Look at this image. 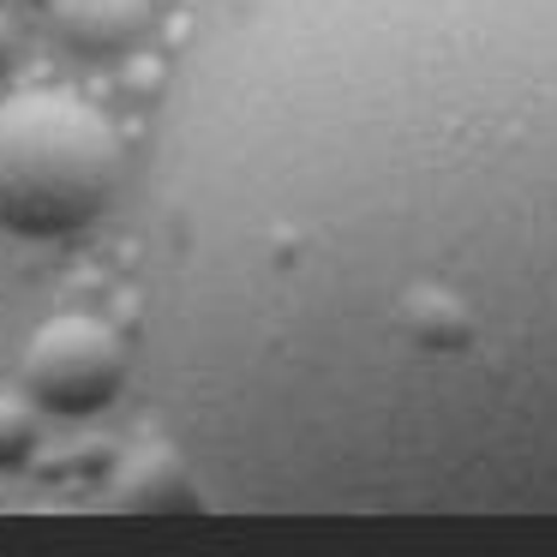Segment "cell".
I'll list each match as a JSON object with an SVG mask.
<instances>
[{"label":"cell","mask_w":557,"mask_h":557,"mask_svg":"<svg viewBox=\"0 0 557 557\" xmlns=\"http://www.w3.org/2000/svg\"><path fill=\"white\" fill-rule=\"evenodd\" d=\"M49 13L66 49L90 54V61L126 54L150 30V0H49Z\"/></svg>","instance_id":"cell-3"},{"label":"cell","mask_w":557,"mask_h":557,"mask_svg":"<svg viewBox=\"0 0 557 557\" xmlns=\"http://www.w3.org/2000/svg\"><path fill=\"white\" fill-rule=\"evenodd\" d=\"M126 384V348L102 318L66 312L30 336L25 348V396L42 413H61V420H85L102 413Z\"/></svg>","instance_id":"cell-2"},{"label":"cell","mask_w":557,"mask_h":557,"mask_svg":"<svg viewBox=\"0 0 557 557\" xmlns=\"http://www.w3.org/2000/svg\"><path fill=\"white\" fill-rule=\"evenodd\" d=\"M37 401L30 396H0V473L30 468L37 456Z\"/></svg>","instance_id":"cell-5"},{"label":"cell","mask_w":557,"mask_h":557,"mask_svg":"<svg viewBox=\"0 0 557 557\" xmlns=\"http://www.w3.org/2000/svg\"><path fill=\"white\" fill-rule=\"evenodd\" d=\"M121 138L97 102L73 90H13L0 102V228L18 240H66L109 210Z\"/></svg>","instance_id":"cell-1"},{"label":"cell","mask_w":557,"mask_h":557,"mask_svg":"<svg viewBox=\"0 0 557 557\" xmlns=\"http://www.w3.org/2000/svg\"><path fill=\"white\" fill-rule=\"evenodd\" d=\"M109 497H114V509H193L198 485L169 444H138V449H126Z\"/></svg>","instance_id":"cell-4"},{"label":"cell","mask_w":557,"mask_h":557,"mask_svg":"<svg viewBox=\"0 0 557 557\" xmlns=\"http://www.w3.org/2000/svg\"><path fill=\"white\" fill-rule=\"evenodd\" d=\"M13 54H18V37H13V18L0 13V78L13 73Z\"/></svg>","instance_id":"cell-6"}]
</instances>
